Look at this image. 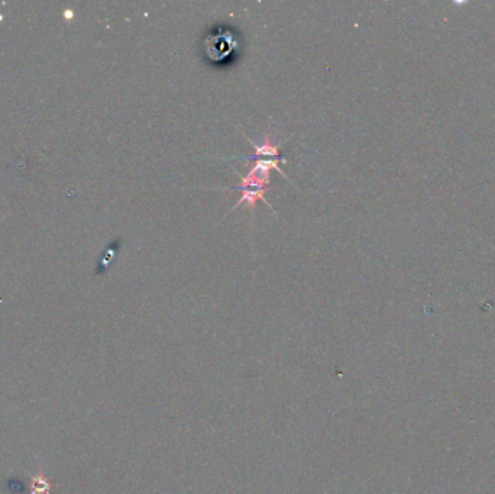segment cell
<instances>
[{"label": "cell", "instance_id": "obj_3", "mask_svg": "<svg viewBox=\"0 0 495 494\" xmlns=\"http://www.w3.org/2000/svg\"><path fill=\"white\" fill-rule=\"evenodd\" d=\"M244 193H242V196H241V199L234 205V207L231 209V210H234V209H236V206H239L241 203H244V202H246L248 203V206L251 207V210L255 207V202L256 200H264L268 206H271V203H269V202H266V199L264 197L265 196V192H266V189H251V187H245V189H241ZM271 209H273V206H271Z\"/></svg>", "mask_w": 495, "mask_h": 494}, {"label": "cell", "instance_id": "obj_1", "mask_svg": "<svg viewBox=\"0 0 495 494\" xmlns=\"http://www.w3.org/2000/svg\"><path fill=\"white\" fill-rule=\"evenodd\" d=\"M206 51L212 60L226 58L235 50V36L229 31H219L206 38Z\"/></svg>", "mask_w": 495, "mask_h": 494}, {"label": "cell", "instance_id": "obj_2", "mask_svg": "<svg viewBox=\"0 0 495 494\" xmlns=\"http://www.w3.org/2000/svg\"><path fill=\"white\" fill-rule=\"evenodd\" d=\"M248 143L252 144L255 154L254 155H248L245 157V160L248 161H264V163H276V164H281L286 163V158H283L280 155V147L281 144L276 145L273 144L271 138H269V132L266 130L265 133V141L262 145H258L255 143H252V140L248 138Z\"/></svg>", "mask_w": 495, "mask_h": 494}]
</instances>
